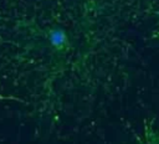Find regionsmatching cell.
<instances>
[{
    "instance_id": "obj_1",
    "label": "cell",
    "mask_w": 159,
    "mask_h": 144,
    "mask_svg": "<svg viewBox=\"0 0 159 144\" xmlns=\"http://www.w3.org/2000/svg\"><path fill=\"white\" fill-rule=\"evenodd\" d=\"M127 11L152 16L159 21V0H123Z\"/></svg>"
}]
</instances>
